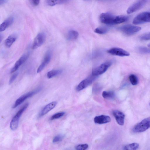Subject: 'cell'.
<instances>
[{
  "label": "cell",
  "instance_id": "obj_25",
  "mask_svg": "<svg viewBox=\"0 0 150 150\" xmlns=\"http://www.w3.org/2000/svg\"><path fill=\"white\" fill-rule=\"evenodd\" d=\"M108 29L106 27H98L95 29V32L101 34H104L106 33L108 31Z\"/></svg>",
  "mask_w": 150,
  "mask_h": 150
},
{
  "label": "cell",
  "instance_id": "obj_23",
  "mask_svg": "<svg viewBox=\"0 0 150 150\" xmlns=\"http://www.w3.org/2000/svg\"><path fill=\"white\" fill-rule=\"evenodd\" d=\"M128 17L125 16H116L115 23L116 24H120L127 21Z\"/></svg>",
  "mask_w": 150,
  "mask_h": 150
},
{
  "label": "cell",
  "instance_id": "obj_20",
  "mask_svg": "<svg viewBox=\"0 0 150 150\" xmlns=\"http://www.w3.org/2000/svg\"><path fill=\"white\" fill-rule=\"evenodd\" d=\"M79 36L78 33L76 31L71 30L68 32L67 38L68 40H74L77 39Z\"/></svg>",
  "mask_w": 150,
  "mask_h": 150
},
{
  "label": "cell",
  "instance_id": "obj_14",
  "mask_svg": "<svg viewBox=\"0 0 150 150\" xmlns=\"http://www.w3.org/2000/svg\"><path fill=\"white\" fill-rule=\"evenodd\" d=\"M57 104V102L54 101L52 102L46 106L39 113L38 115V118H41L46 114L56 107Z\"/></svg>",
  "mask_w": 150,
  "mask_h": 150
},
{
  "label": "cell",
  "instance_id": "obj_7",
  "mask_svg": "<svg viewBox=\"0 0 150 150\" xmlns=\"http://www.w3.org/2000/svg\"><path fill=\"white\" fill-rule=\"evenodd\" d=\"M116 16L109 13H103L100 15V19L102 23L107 25L115 24Z\"/></svg>",
  "mask_w": 150,
  "mask_h": 150
},
{
  "label": "cell",
  "instance_id": "obj_31",
  "mask_svg": "<svg viewBox=\"0 0 150 150\" xmlns=\"http://www.w3.org/2000/svg\"><path fill=\"white\" fill-rule=\"evenodd\" d=\"M18 75V73H16L12 75L9 81V85H10L13 83L17 77Z\"/></svg>",
  "mask_w": 150,
  "mask_h": 150
},
{
  "label": "cell",
  "instance_id": "obj_36",
  "mask_svg": "<svg viewBox=\"0 0 150 150\" xmlns=\"http://www.w3.org/2000/svg\"><path fill=\"white\" fill-rule=\"evenodd\" d=\"M83 1H89V0H83Z\"/></svg>",
  "mask_w": 150,
  "mask_h": 150
},
{
  "label": "cell",
  "instance_id": "obj_8",
  "mask_svg": "<svg viewBox=\"0 0 150 150\" xmlns=\"http://www.w3.org/2000/svg\"><path fill=\"white\" fill-rule=\"evenodd\" d=\"M46 35L44 33L38 34L36 36L32 46L33 49H36L42 46L45 41Z\"/></svg>",
  "mask_w": 150,
  "mask_h": 150
},
{
  "label": "cell",
  "instance_id": "obj_28",
  "mask_svg": "<svg viewBox=\"0 0 150 150\" xmlns=\"http://www.w3.org/2000/svg\"><path fill=\"white\" fill-rule=\"evenodd\" d=\"M64 137V135H58L54 137L52 140L53 143H57L61 141L63 139Z\"/></svg>",
  "mask_w": 150,
  "mask_h": 150
},
{
  "label": "cell",
  "instance_id": "obj_24",
  "mask_svg": "<svg viewBox=\"0 0 150 150\" xmlns=\"http://www.w3.org/2000/svg\"><path fill=\"white\" fill-rule=\"evenodd\" d=\"M139 147V144L137 143H133L126 145L124 147V150H135Z\"/></svg>",
  "mask_w": 150,
  "mask_h": 150
},
{
  "label": "cell",
  "instance_id": "obj_3",
  "mask_svg": "<svg viewBox=\"0 0 150 150\" xmlns=\"http://www.w3.org/2000/svg\"><path fill=\"white\" fill-rule=\"evenodd\" d=\"M42 88L41 87H40L36 90L23 95L16 101L15 104L13 106V108H15L17 107L26 100L33 97L35 95L38 93L42 90Z\"/></svg>",
  "mask_w": 150,
  "mask_h": 150
},
{
  "label": "cell",
  "instance_id": "obj_34",
  "mask_svg": "<svg viewBox=\"0 0 150 150\" xmlns=\"http://www.w3.org/2000/svg\"><path fill=\"white\" fill-rule=\"evenodd\" d=\"M7 2V0H0V5H3Z\"/></svg>",
  "mask_w": 150,
  "mask_h": 150
},
{
  "label": "cell",
  "instance_id": "obj_4",
  "mask_svg": "<svg viewBox=\"0 0 150 150\" xmlns=\"http://www.w3.org/2000/svg\"><path fill=\"white\" fill-rule=\"evenodd\" d=\"M141 29V27L135 26L130 25L122 26L119 30L124 34L128 36L134 34L140 31Z\"/></svg>",
  "mask_w": 150,
  "mask_h": 150
},
{
  "label": "cell",
  "instance_id": "obj_9",
  "mask_svg": "<svg viewBox=\"0 0 150 150\" xmlns=\"http://www.w3.org/2000/svg\"><path fill=\"white\" fill-rule=\"evenodd\" d=\"M97 77L91 75L82 81L77 87V90L80 91L86 88L92 83Z\"/></svg>",
  "mask_w": 150,
  "mask_h": 150
},
{
  "label": "cell",
  "instance_id": "obj_22",
  "mask_svg": "<svg viewBox=\"0 0 150 150\" xmlns=\"http://www.w3.org/2000/svg\"><path fill=\"white\" fill-rule=\"evenodd\" d=\"M62 72L63 71L61 70H52L48 73L47 77L48 79H51L60 75Z\"/></svg>",
  "mask_w": 150,
  "mask_h": 150
},
{
  "label": "cell",
  "instance_id": "obj_19",
  "mask_svg": "<svg viewBox=\"0 0 150 150\" xmlns=\"http://www.w3.org/2000/svg\"><path fill=\"white\" fill-rule=\"evenodd\" d=\"M16 36L14 35L9 36L5 40V46L8 48L10 47L16 40Z\"/></svg>",
  "mask_w": 150,
  "mask_h": 150
},
{
  "label": "cell",
  "instance_id": "obj_6",
  "mask_svg": "<svg viewBox=\"0 0 150 150\" xmlns=\"http://www.w3.org/2000/svg\"><path fill=\"white\" fill-rule=\"evenodd\" d=\"M112 62L109 61L101 65L93 71L92 75L97 77L104 74L112 65Z\"/></svg>",
  "mask_w": 150,
  "mask_h": 150
},
{
  "label": "cell",
  "instance_id": "obj_12",
  "mask_svg": "<svg viewBox=\"0 0 150 150\" xmlns=\"http://www.w3.org/2000/svg\"><path fill=\"white\" fill-rule=\"evenodd\" d=\"M52 54L50 51H48L46 53L43 61L41 64L39 66L37 70V73H38L41 72L47 65L50 63Z\"/></svg>",
  "mask_w": 150,
  "mask_h": 150
},
{
  "label": "cell",
  "instance_id": "obj_29",
  "mask_svg": "<svg viewBox=\"0 0 150 150\" xmlns=\"http://www.w3.org/2000/svg\"><path fill=\"white\" fill-rule=\"evenodd\" d=\"M89 147L88 145L86 144L77 145L75 147V149L77 150H85L87 149Z\"/></svg>",
  "mask_w": 150,
  "mask_h": 150
},
{
  "label": "cell",
  "instance_id": "obj_15",
  "mask_svg": "<svg viewBox=\"0 0 150 150\" xmlns=\"http://www.w3.org/2000/svg\"><path fill=\"white\" fill-rule=\"evenodd\" d=\"M117 123L120 125L123 126L124 123L125 115L122 112L118 110H115L113 112Z\"/></svg>",
  "mask_w": 150,
  "mask_h": 150
},
{
  "label": "cell",
  "instance_id": "obj_32",
  "mask_svg": "<svg viewBox=\"0 0 150 150\" xmlns=\"http://www.w3.org/2000/svg\"><path fill=\"white\" fill-rule=\"evenodd\" d=\"M139 51L142 53H150V49L144 47H140L139 48Z\"/></svg>",
  "mask_w": 150,
  "mask_h": 150
},
{
  "label": "cell",
  "instance_id": "obj_10",
  "mask_svg": "<svg viewBox=\"0 0 150 150\" xmlns=\"http://www.w3.org/2000/svg\"><path fill=\"white\" fill-rule=\"evenodd\" d=\"M107 52L112 55L120 57H128L130 56V53L127 51L121 48H113L107 51Z\"/></svg>",
  "mask_w": 150,
  "mask_h": 150
},
{
  "label": "cell",
  "instance_id": "obj_30",
  "mask_svg": "<svg viewBox=\"0 0 150 150\" xmlns=\"http://www.w3.org/2000/svg\"><path fill=\"white\" fill-rule=\"evenodd\" d=\"M140 39L143 40H150V32L142 35L140 37Z\"/></svg>",
  "mask_w": 150,
  "mask_h": 150
},
{
  "label": "cell",
  "instance_id": "obj_21",
  "mask_svg": "<svg viewBox=\"0 0 150 150\" xmlns=\"http://www.w3.org/2000/svg\"><path fill=\"white\" fill-rule=\"evenodd\" d=\"M102 95L104 98L108 100L114 99L115 97V94L113 91H104Z\"/></svg>",
  "mask_w": 150,
  "mask_h": 150
},
{
  "label": "cell",
  "instance_id": "obj_18",
  "mask_svg": "<svg viewBox=\"0 0 150 150\" xmlns=\"http://www.w3.org/2000/svg\"><path fill=\"white\" fill-rule=\"evenodd\" d=\"M70 0H46L47 4L50 6L61 5L69 2Z\"/></svg>",
  "mask_w": 150,
  "mask_h": 150
},
{
  "label": "cell",
  "instance_id": "obj_2",
  "mask_svg": "<svg viewBox=\"0 0 150 150\" xmlns=\"http://www.w3.org/2000/svg\"><path fill=\"white\" fill-rule=\"evenodd\" d=\"M150 128V117L143 120L136 125L132 129L134 133H140L145 131Z\"/></svg>",
  "mask_w": 150,
  "mask_h": 150
},
{
  "label": "cell",
  "instance_id": "obj_37",
  "mask_svg": "<svg viewBox=\"0 0 150 150\" xmlns=\"http://www.w3.org/2000/svg\"><path fill=\"white\" fill-rule=\"evenodd\" d=\"M149 105L150 106V103H149Z\"/></svg>",
  "mask_w": 150,
  "mask_h": 150
},
{
  "label": "cell",
  "instance_id": "obj_11",
  "mask_svg": "<svg viewBox=\"0 0 150 150\" xmlns=\"http://www.w3.org/2000/svg\"><path fill=\"white\" fill-rule=\"evenodd\" d=\"M148 1V0H139L128 9L127 13L130 14L139 10Z\"/></svg>",
  "mask_w": 150,
  "mask_h": 150
},
{
  "label": "cell",
  "instance_id": "obj_17",
  "mask_svg": "<svg viewBox=\"0 0 150 150\" xmlns=\"http://www.w3.org/2000/svg\"><path fill=\"white\" fill-rule=\"evenodd\" d=\"M14 22V18L13 17H10L5 20L0 26V32L5 31L9 26L12 24Z\"/></svg>",
  "mask_w": 150,
  "mask_h": 150
},
{
  "label": "cell",
  "instance_id": "obj_35",
  "mask_svg": "<svg viewBox=\"0 0 150 150\" xmlns=\"http://www.w3.org/2000/svg\"><path fill=\"white\" fill-rule=\"evenodd\" d=\"M148 46L149 48H150V43L148 45Z\"/></svg>",
  "mask_w": 150,
  "mask_h": 150
},
{
  "label": "cell",
  "instance_id": "obj_26",
  "mask_svg": "<svg viewBox=\"0 0 150 150\" xmlns=\"http://www.w3.org/2000/svg\"><path fill=\"white\" fill-rule=\"evenodd\" d=\"M129 79L131 83L133 85H137L139 82L138 79L135 75L132 74L129 77Z\"/></svg>",
  "mask_w": 150,
  "mask_h": 150
},
{
  "label": "cell",
  "instance_id": "obj_5",
  "mask_svg": "<svg viewBox=\"0 0 150 150\" xmlns=\"http://www.w3.org/2000/svg\"><path fill=\"white\" fill-rule=\"evenodd\" d=\"M150 22V12L142 13L133 20V23L135 25Z\"/></svg>",
  "mask_w": 150,
  "mask_h": 150
},
{
  "label": "cell",
  "instance_id": "obj_13",
  "mask_svg": "<svg viewBox=\"0 0 150 150\" xmlns=\"http://www.w3.org/2000/svg\"><path fill=\"white\" fill-rule=\"evenodd\" d=\"M29 56V54L28 53L24 54L16 62L14 66L11 69L10 73H13L17 71L20 66L28 59Z\"/></svg>",
  "mask_w": 150,
  "mask_h": 150
},
{
  "label": "cell",
  "instance_id": "obj_1",
  "mask_svg": "<svg viewBox=\"0 0 150 150\" xmlns=\"http://www.w3.org/2000/svg\"><path fill=\"white\" fill-rule=\"evenodd\" d=\"M29 104L27 103L20 109L12 119L10 123V129L13 131L17 129L18 125L20 119L23 113L29 106Z\"/></svg>",
  "mask_w": 150,
  "mask_h": 150
},
{
  "label": "cell",
  "instance_id": "obj_16",
  "mask_svg": "<svg viewBox=\"0 0 150 150\" xmlns=\"http://www.w3.org/2000/svg\"><path fill=\"white\" fill-rule=\"evenodd\" d=\"M110 117L108 116L101 115L97 116L94 118V121L95 123L102 124L108 123L110 122Z\"/></svg>",
  "mask_w": 150,
  "mask_h": 150
},
{
  "label": "cell",
  "instance_id": "obj_33",
  "mask_svg": "<svg viewBox=\"0 0 150 150\" xmlns=\"http://www.w3.org/2000/svg\"><path fill=\"white\" fill-rule=\"evenodd\" d=\"M33 4L35 6L38 5L40 3V0H31Z\"/></svg>",
  "mask_w": 150,
  "mask_h": 150
},
{
  "label": "cell",
  "instance_id": "obj_27",
  "mask_svg": "<svg viewBox=\"0 0 150 150\" xmlns=\"http://www.w3.org/2000/svg\"><path fill=\"white\" fill-rule=\"evenodd\" d=\"M65 114V112H64L57 113L52 115L50 118V119L51 120H53L59 118L63 116Z\"/></svg>",
  "mask_w": 150,
  "mask_h": 150
}]
</instances>
